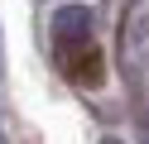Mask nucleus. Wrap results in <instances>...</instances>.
Listing matches in <instances>:
<instances>
[{"label": "nucleus", "mask_w": 149, "mask_h": 144, "mask_svg": "<svg viewBox=\"0 0 149 144\" xmlns=\"http://www.w3.org/2000/svg\"><path fill=\"white\" fill-rule=\"evenodd\" d=\"M53 43L58 48L91 43V10L87 5H63L58 15H53Z\"/></svg>", "instance_id": "nucleus-1"}, {"label": "nucleus", "mask_w": 149, "mask_h": 144, "mask_svg": "<svg viewBox=\"0 0 149 144\" xmlns=\"http://www.w3.org/2000/svg\"><path fill=\"white\" fill-rule=\"evenodd\" d=\"M58 63H63V72H68L77 86H96L101 82V53H96V43L58 48Z\"/></svg>", "instance_id": "nucleus-2"}, {"label": "nucleus", "mask_w": 149, "mask_h": 144, "mask_svg": "<svg viewBox=\"0 0 149 144\" xmlns=\"http://www.w3.org/2000/svg\"><path fill=\"white\" fill-rule=\"evenodd\" d=\"M139 139L149 144V115H144V120H139Z\"/></svg>", "instance_id": "nucleus-3"}, {"label": "nucleus", "mask_w": 149, "mask_h": 144, "mask_svg": "<svg viewBox=\"0 0 149 144\" xmlns=\"http://www.w3.org/2000/svg\"><path fill=\"white\" fill-rule=\"evenodd\" d=\"M0 72H5V53H0Z\"/></svg>", "instance_id": "nucleus-4"}, {"label": "nucleus", "mask_w": 149, "mask_h": 144, "mask_svg": "<svg viewBox=\"0 0 149 144\" xmlns=\"http://www.w3.org/2000/svg\"><path fill=\"white\" fill-rule=\"evenodd\" d=\"M101 144H120V139H101Z\"/></svg>", "instance_id": "nucleus-5"}]
</instances>
